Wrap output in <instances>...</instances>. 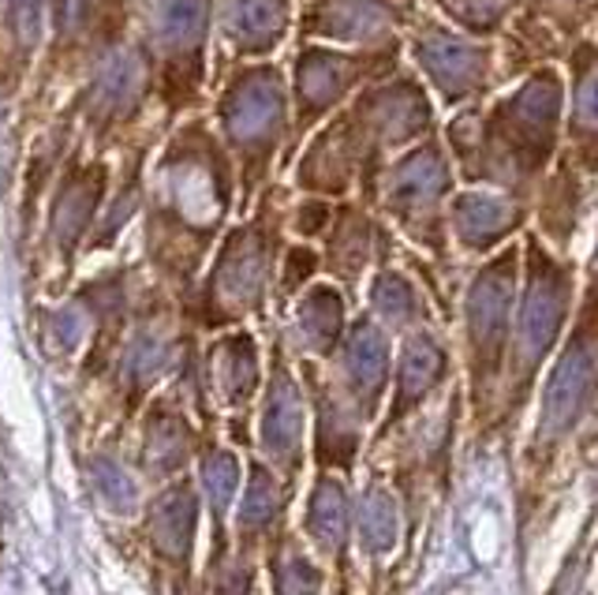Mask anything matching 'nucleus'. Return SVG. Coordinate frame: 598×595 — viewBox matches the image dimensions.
I'll return each mask as SVG.
<instances>
[{
	"label": "nucleus",
	"mask_w": 598,
	"mask_h": 595,
	"mask_svg": "<svg viewBox=\"0 0 598 595\" xmlns=\"http://www.w3.org/2000/svg\"><path fill=\"white\" fill-rule=\"evenodd\" d=\"M299 430H303L299 389L285 371H277L270 405H266V419H262V443L273 457H292L299 449Z\"/></svg>",
	"instance_id": "nucleus-17"
},
{
	"label": "nucleus",
	"mask_w": 598,
	"mask_h": 595,
	"mask_svg": "<svg viewBox=\"0 0 598 595\" xmlns=\"http://www.w3.org/2000/svg\"><path fill=\"white\" fill-rule=\"evenodd\" d=\"M370 304H375L378 319L389 326H416L427 319V304L408 274L381 270L370 285Z\"/></svg>",
	"instance_id": "nucleus-20"
},
{
	"label": "nucleus",
	"mask_w": 598,
	"mask_h": 595,
	"mask_svg": "<svg viewBox=\"0 0 598 595\" xmlns=\"http://www.w3.org/2000/svg\"><path fill=\"white\" fill-rule=\"evenodd\" d=\"M595 443H598V394H595L591 416H587V427H584V435H580V449L587 454V446H595Z\"/></svg>",
	"instance_id": "nucleus-35"
},
{
	"label": "nucleus",
	"mask_w": 598,
	"mask_h": 595,
	"mask_svg": "<svg viewBox=\"0 0 598 595\" xmlns=\"http://www.w3.org/2000/svg\"><path fill=\"white\" fill-rule=\"evenodd\" d=\"M576 292V266L554 255L531 229L520 236V292H517V334H512L509 389H505V419L517 427L531 397V383L542 367V356L561 337L569 323Z\"/></svg>",
	"instance_id": "nucleus-3"
},
{
	"label": "nucleus",
	"mask_w": 598,
	"mask_h": 595,
	"mask_svg": "<svg viewBox=\"0 0 598 595\" xmlns=\"http://www.w3.org/2000/svg\"><path fill=\"white\" fill-rule=\"evenodd\" d=\"M266 270H270V232L266 229L236 232L218 266V296L232 307L259 304Z\"/></svg>",
	"instance_id": "nucleus-14"
},
{
	"label": "nucleus",
	"mask_w": 598,
	"mask_h": 595,
	"mask_svg": "<svg viewBox=\"0 0 598 595\" xmlns=\"http://www.w3.org/2000/svg\"><path fill=\"white\" fill-rule=\"evenodd\" d=\"M94 487L112 509H131V506H136V487H131L128 472H123L117 460H106V457L94 460Z\"/></svg>",
	"instance_id": "nucleus-27"
},
{
	"label": "nucleus",
	"mask_w": 598,
	"mask_h": 595,
	"mask_svg": "<svg viewBox=\"0 0 598 595\" xmlns=\"http://www.w3.org/2000/svg\"><path fill=\"white\" fill-rule=\"evenodd\" d=\"M251 588V569L236 566V569H225L218 577V595H247Z\"/></svg>",
	"instance_id": "nucleus-33"
},
{
	"label": "nucleus",
	"mask_w": 598,
	"mask_h": 595,
	"mask_svg": "<svg viewBox=\"0 0 598 595\" xmlns=\"http://www.w3.org/2000/svg\"><path fill=\"white\" fill-rule=\"evenodd\" d=\"M422 4L476 42H498L517 16V0H422Z\"/></svg>",
	"instance_id": "nucleus-15"
},
{
	"label": "nucleus",
	"mask_w": 598,
	"mask_h": 595,
	"mask_svg": "<svg viewBox=\"0 0 598 595\" xmlns=\"http://www.w3.org/2000/svg\"><path fill=\"white\" fill-rule=\"evenodd\" d=\"M405 68L427 87L441 120L498 95V42L460 34L427 4L405 30Z\"/></svg>",
	"instance_id": "nucleus-6"
},
{
	"label": "nucleus",
	"mask_w": 598,
	"mask_h": 595,
	"mask_svg": "<svg viewBox=\"0 0 598 595\" xmlns=\"http://www.w3.org/2000/svg\"><path fill=\"white\" fill-rule=\"evenodd\" d=\"M598 259V180H595V232H591V259L587 262H595Z\"/></svg>",
	"instance_id": "nucleus-36"
},
{
	"label": "nucleus",
	"mask_w": 598,
	"mask_h": 595,
	"mask_svg": "<svg viewBox=\"0 0 598 595\" xmlns=\"http://www.w3.org/2000/svg\"><path fill=\"white\" fill-rule=\"evenodd\" d=\"M565 76L539 68L490 101L441 120L460 188H494L535 202V191L561 153Z\"/></svg>",
	"instance_id": "nucleus-1"
},
{
	"label": "nucleus",
	"mask_w": 598,
	"mask_h": 595,
	"mask_svg": "<svg viewBox=\"0 0 598 595\" xmlns=\"http://www.w3.org/2000/svg\"><path fill=\"white\" fill-rule=\"evenodd\" d=\"M587 218L595 221V180L572 166L569 153H558L554 169L546 172L531 202V232L554 255L569 259L576 240L587 229Z\"/></svg>",
	"instance_id": "nucleus-12"
},
{
	"label": "nucleus",
	"mask_w": 598,
	"mask_h": 595,
	"mask_svg": "<svg viewBox=\"0 0 598 595\" xmlns=\"http://www.w3.org/2000/svg\"><path fill=\"white\" fill-rule=\"evenodd\" d=\"M188 457V435L177 419H158V427L150 430V468L153 472H172Z\"/></svg>",
	"instance_id": "nucleus-25"
},
{
	"label": "nucleus",
	"mask_w": 598,
	"mask_h": 595,
	"mask_svg": "<svg viewBox=\"0 0 598 595\" xmlns=\"http://www.w3.org/2000/svg\"><path fill=\"white\" fill-rule=\"evenodd\" d=\"M299 326H303V337L311 341V348L329 353L340 337V326H345V300H340V292L329 289V285H315L303 296V304H299Z\"/></svg>",
	"instance_id": "nucleus-21"
},
{
	"label": "nucleus",
	"mask_w": 598,
	"mask_h": 595,
	"mask_svg": "<svg viewBox=\"0 0 598 595\" xmlns=\"http://www.w3.org/2000/svg\"><path fill=\"white\" fill-rule=\"evenodd\" d=\"M202 484H206V495H210V502L218 509H225L236 495V484H240V465H236L232 454H225V449H218V454H210L202 460Z\"/></svg>",
	"instance_id": "nucleus-26"
},
{
	"label": "nucleus",
	"mask_w": 598,
	"mask_h": 595,
	"mask_svg": "<svg viewBox=\"0 0 598 595\" xmlns=\"http://www.w3.org/2000/svg\"><path fill=\"white\" fill-rule=\"evenodd\" d=\"M303 4H307V0H303Z\"/></svg>",
	"instance_id": "nucleus-37"
},
{
	"label": "nucleus",
	"mask_w": 598,
	"mask_h": 595,
	"mask_svg": "<svg viewBox=\"0 0 598 595\" xmlns=\"http://www.w3.org/2000/svg\"><path fill=\"white\" fill-rule=\"evenodd\" d=\"M576 323H584V326H591V330H598V259L587 262V281H584L580 307H576Z\"/></svg>",
	"instance_id": "nucleus-32"
},
{
	"label": "nucleus",
	"mask_w": 598,
	"mask_h": 595,
	"mask_svg": "<svg viewBox=\"0 0 598 595\" xmlns=\"http://www.w3.org/2000/svg\"><path fill=\"white\" fill-rule=\"evenodd\" d=\"M561 76H565L561 153H569L576 169L598 180V30L565 57Z\"/></svg>",
	"instance_id": "nucleus-13"
},
{
	"label": "nucleus",
	"mask_w": 598,
	"mask_h": 595,
	"mask_svg": "<svg viewBox=\"0 0 598 595\" xmlns=\"http://www.w3.org/2000/svg\"><path fill=\"white\" fill-rule=\"evenodd\" d=\"M389 502L386 495H370L363 506V536L370 539V547H389L393 539V517H389Z\"/></svg>",
	"instance_id": "nucleus-29"
},
{
	"label": "nucleus",
	"mask_w": 598,
	"mask_h": 595,
	"mask_svg": "<svg viewBox=\"0 0 598 595\" xmlns=\"http://www.w3.org/2000/svg\"><path fill=\"white\" fill-rule=\"evenodd\" d=\"M158 367H161V345L153 341V337H139L136 353H131V364H128L136 386H147L150 378L158 375Z\"/></svg>",
	"instance_id": "nucleus-30"
},
{
	"label": "nucleus",
	"mask_w": 598,
	"mask_h": 595,
	"mask_svg": "<svg viewBox=\"0 0 598 595\" xmlns=\"http://www.w3.org/2000/svg\"><path fill=\"white\" fill-rule=\"evenodd\" d=\"M405 68V38L370 49H345L307 42L296 57V128L307 131L329 120L352 101L359 90L381 83Z\"/></svg>",
	"instance_id": "nucleus-7"
},
{
	"label": "nucleus",
	"mask_w": 598,
	"mask_h": 595,
	"mask_svg": "<svg viewBox=\"0 0 598 595\" xmlns=\"http://www.w3.org/2000/svg\"><path fill=\"white\" fill-rule=\"evenodd\" d=\"M322 577L307 558H288L277 566V595H318Z\"/></svg>",
	"instance_id": "nucleus-28"
},
{
	"label": "nucleus",
	"mask_w": 598,
	"mask_h": 595,
	"mask_svg": "<svg viewBox=\"0 0 598 595\" xmlns=\"http://www.w3.org/2000/svg\"><path fill=\"white\" fill-rule=\"evenodd\" d=\"M57 323H60V326H57L60 341H64V345H76V341H79V330H82V326H79V311H71V315L64 311Z\"/></svg>",
	"instance_id": "nucleus-34"
},
{
	"label": "nucleus",
	"mask_w": 598,
	"mask_h": 595,
	"mask_svg": "<svg viewBox=\"0 0 598 595\" xmlns=\"http://www.w3.org/2000/svg\"><path fill=\"white\" fill-rule=\"evenodd\" d=\"M422 0H307L299 30L307 42L370 49L400 42Z\"/></svg>",
	"instance_id": "nucleus-10"
},
{
	"label": "nucleus",
	"mask_w": 598,
	"mask_h": 595,
	"mask_svg": "<svg viewBox=\"0 0 598 595\" xmlns=\"http://www.w3.org/2000/svg\"><path fill=\"white\" fill-rule=\"evenodd\" d=\"M531 229V202L494 188H457L449 202L452 251L468 262H482L517 244Z\"/></svg>",
	"instance_id": "nucleus-11"
},
{
	"label": "nucleus",
	"mask_w": 598,
	"mask_h": 595,
	"mask_svg": "<svg viewBox=\"0 0 598 595\" xmlns=\"http://www.w3.org/2000/svg\"><path fill=\"white\" fill-rule=\"evenodd\" d=\"M457 188V169L438 131L389 161L375 207L411 248L438 262V270L446 274L452 270V259H460L449 240V202Z\"/></svg>",
	"instance_id": "nucleus-4"
},
{
	"label": "nucleus",
	"mask_w": 598,
	"mask_h": 595,
	"mask_svg": "<svg viewBox=\"0 0 598 595\" xmlns=\"http://www.w3.org/2000/svg\"><path fill=\"white\" fill-rule=\"evenodd\" d=\"M598 30V0H517V16L498 38V90L539 68H561Z\"/></svg>",
	"instance_id": "nucleus-8"
},
{
	"label": "nucleus",
	"mask_w": 598,
	"mask_h": 595,
	"mask_svg": "<svg viewBox=\"0 0 598 595\" xmlns=\"http://www.w3.org/2000/svg\"><path fill=\"white\" fill-rule=\"evenodd\" d=\"M441 371H446V356L441 348L430 341V337H411L405 348V367H400V401L397 416L405 408H416L422 397H430V389L441 383Z\"/></svg>",
	"instance_id": "nucleus-19"
},
{
	"label": "nucleus",
	"mask_w": 598,
	"mask_h": 595,
	"mask_svg": "<svg viewBox=\"0 0 598 595\" xmlns=\"http://www.w3.org/2000/svg\"><path fill=\"white\" fill-rule=\"evenodd\" d=\"M277 513V484L266 468H255L251 472V484H247V495H243V506H240V525L247 532L270 525Z\"/></svg>",
	"instance_id": "nucleus-24"
},
{
	"label": "nucleus",
	"mask_w": 598,
	"mask_h": 595,
	"mask_svg": "<svg viewBox=\"0 0 598 595\" xmlns=\"http://www.w3.org/2000/svg\"><path fill=\"white\" fill-rule=\"evenodd\" d=\"M307 528L322 547H337L348 532V498L337 479H322L311 495V513H307Z\"/></svg>",
	"instance_id": "nucleus-22"
},
{
	"label": "nucleus",
	"mask_w": 598,
	"mask_h": 595,
	"mask_svg": "<svg viewBox=\"0 0 598 595\" xmlns=\"http://www.w3.org/2000/svg\"><path fill=\"white\" fill-rule=\"evenodd\" d=\"M520 292V240L482 259L464 289V353H468L471 408L476 424H487L490 408L501 405L498 383L505 375V341L517 319Z\"/></svg>",
	"instance_id": "nucleus-5"
},
{
	"label": "nucleus",
	"mask_w": 598,
	"mask_h": 595,
	"mask_svg": "<svg viewBox=\"0 0 598 595\" xmlns=\"http://www.w3.org/2000/svg\"><path fill=\"white\" fill-rule=\"evenodd\" d=\"M221 360V386L232 401H243L247 394L259 383V356H255L251 337H229L218 353Z\"/></svg>",
	"instance_id": "nucleus-23"
},
{
	"label": "nucleus",
	"mask_w": 598,
	"mask_h": 595,
	"mask_svg": "<svg viewBox=\"0 0 598 595\" xmlns=\"http://www.w3.org/2000/svg\"><path fill=\"white\" fill-rule=\"evenodd\" d=\"M318 270V255L307 248V244H296L285 255V289H299Z\"/></svg>",
	"instance_id": "nucleus-31"
},
{
	"label": "nucleus",
	"mask_w": 598,
	"mask_h": 595,
	"mask_svg": "<svg viewBox=\"0 0 598 595\" xmlns=\"http://www.w3.org/2000/svg\"><path fill=\"white\" fill-rule=\"evenodd\" d=\"M595 394H598V330L576 323L572 341L565 345L561 360L554 364L550 383H546L539 427H535V443H531L535 468L554 465L565 438H572L587 424Z\"/></svg>",
	"instance_id": "nucleus-9"
},
{
	"label": "nucleus",
	"mask_w": 598,
	"mask_h": 595,
	"mask_svg": "<svg viewBox=\"0 0 598 595\" xmlns=\"http://www.w3.org/2000/svg\"><path fill=\"white\" fill-rule=\"evenodd\" d=\"M441 112L427 87L400 68L397 76L359 90L345 109L326 120L299 161V188L340 199L359 191V202L375 210L389 161L416 142L438 136Z\"/></svg>",
	"instance_id": "nucleus-2"
},
{
	"label": "nucleus",
	"mask_w": 598,
	"mask_h": 595,
	"mask_svg": "<svg viewBox=\"0 0 598 595\" xmlns=\"http://www.w3.org/2000/svg\"><path fill=\"white\" fill-rule=\"evenodd\" d=\"M195 520H199V498L188 487H169L150 509V536L161 554L183 558L191 551Z\"/></svg>",
	"instance_id": "nucleus-16"
},
{
	"label": "nucleus",
	"mask_w": 598,
	"mask_h": 595,
	"mask_svg": "<svg viewBox=\"0 0 598 595\" xmlns=\"http://www.w3.org/2000/svg\"><path fill=\"white\" fill-rule=\"evenodd\" d=\"M386 367H389V348L381 330H375V323H359L345 341V371L356 383V389H363L367 401H375L386 386Z\"/></svg>",
	"instance_id": "nucleus-18"
}]
</instances>
